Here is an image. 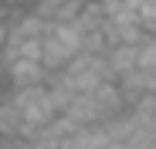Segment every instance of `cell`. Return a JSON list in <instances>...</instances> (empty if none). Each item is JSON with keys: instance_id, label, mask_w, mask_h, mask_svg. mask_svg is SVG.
Wrapping results in <instances>:
<instances>
[{"instance_id": "obj_1", "label": "cell", "mask_w": 156, "mask_h": 149, "mask_svg": "<svg viewBox=\"0 0 156 149\" xmlns=\"http://www.w3.org/2000/svg\"><path fill=\"white\" fill-rule=\"evenodd\" d=\"M122 112H126V98H122L119 85L115 81H102L92 92H78L65 115L75 126H105V122H112Z\"/></svg>"}, {"instance_id": "obj_2", "label": "cell", "mask_w": 156, "mask_h": 149, "mask_svg": "<svg viewBox=\"0 0 156 149\" xmlns=\"http://www.w3.org/2000/svg\"><path fill=\"white\" fill-rule=\"evenodd\" d=\"M82 54V34H78L75 24H58V20H48L44 37H41V64L55 74L65 71L71 64V58Z\"/></svg>"}, {"instance_id": "obj_3", "label": "cell", "mask_w": 156, "mask_h": 149, "mask_svg": "<svg viewBox=\"0 0 156 149\" xmlns=\"http://www.w3.org/2000/svg\"><path fill=\"white\" fill-rule=\"evenodd\" d=\"M61 74L71 81L75 92H92L102 81H115V71L109 68V58L105 54H88V51H82L78 58H71V64Z\"/></svg>"}, {"instance_id": "obj_4", "label": "cell", "mask_w": 156, "mask_h": 149, "mask_svg": "<svg viewBox=\"0 0 156 149\" xmlns=\"http://www.w3.org/2000/svg\"><path fill=\"white\" fill-rule=\"evenodd\" d=\"M14 102L20 105V112H24V119H27L31 129H41L51 119H58V109H55V102H51L48 81L44 85H31V88H14Z\"/></svg>"}, {"instance_id": "obj_5", "label": "cell", "mask_w": 156, "mask_h": 149, "mask_svg": "<svg viewBox=\"0 0 156 149\" xmlns=\"http://www.w3.org/2000/svg\"><path fill=\"white\" fill-rule=\"evenodd\" d=\"M4 71H7L10 88L44 85V81H48V74H51V71H48L41 61H34V58H14V61H7V64H4Z\"/></svg>"}, {"instance_id": "obj_6", "label": "cell", "mask_w": 156, "mask_h": 149, "mask_svg": "<svg viewBox=\"0 0 156 149\" xmlns=\"http://www.w3.org/2000/svg\"><path fill=\"white\" fill-rule=\"evenodd\" d=\"M34 129L27 126V119H24L20 105L14 102V95L10 98H0V139H10V142H20V139H27Z\"/></svg>"}, {"instance_id": "obj_7", "label": "cell", "mask_w": 156, "mask_h": 149, "mask_svg": "<svg viewBox=\"0 0 156 149\" xmlns=\"http://www.w3.org/2000/svg\"><path fill=\"white\" fill-rule=\"evenodd\" d=\"M115 85H119V92H122V98H126V105H133V102H139L143 95L156 92V78H153V71H143V68H133V71L119 74Z\"/></svg>"}, {"instance_id": "obj_8", "label": "cell", "mask_w": 156, "mask_h": 149, "mask_svg": "<svg viewBox=\"0 0 156 149\" xmlns=\"http://www.w3.org/2000/svg\"><path fill=\"white\" fill-rule=\"evenodd\" d=\"M109 139H112V136H109L105 126H78L75 132L65 136L61 149H102Z\"/></svg>"}, {"instance_id": "obj_9", "label": "cell", "mask_w": 156, "mask_h": 149, "mask_svg": "<svg viewBox=\"0 0 156 149\" xmlns=\"http://www.w3.org/2000/svg\"><path fill=\"white\" fill-rule=\"evenodd\" d=\"M7 24H10V37H7V44L31 41V37H44V27H48V20L37 17L34 10H24V14H17L14 20H7Z\"/></svg>"}, {"instance_id": "obj_10", "label": "cell", "mask_w": 156, "mask_h": 149, "mask_svg": "<svg viewBox=\"0 0 156 149\" xmlns=\"http://www.w3.org/2000/svg\"><path fill=\"white\" fill-rule=\"evenodd\" d=\"M109 68L115 71V78L119 74H126V71H133V68H139V51H136V44H115V47H109Z\"/></svg>"}, {"instance_id": "obj_11", "label": "cell", "mask_w": 156, "mask_h": 149, "mask_svg": "<svg viewBox=\"0 0 156 149\" xmlns=\"http://www.w3.org/2000/svg\"><path fill=\"white\" fill-rule=\"evenodd\" d=\"M136 51H139V68L143 71H156V34H146L136 44Z\"/></svg>"}, {"instance_id": "obj_12", "label": "cell", "mask_w": 156, "mask_h": 149, "mask_svg": "<svg viewBox=\"0 0 156 149\" xmlns=\"http://www.w3.org/2000/svg\"><path fill=\"white\" fill-rule=\"evenodd\" d=\"M61 4H65V0H34V4H31V10H34L37 17H44V20H58Z\"/></svg>"}, {"instance_id": "obj_13", "label": "cell", "mask_w": 156, "mask_h": 149, "mask_svg": "<svg viewBox=\"0 0 156 149\" xmlns=\"http://www.w3.org/2000/svg\"><path fill=\"white\" fill-rule=\"evenodd\" d=\"M139 20L146 34H156V0H139Z\"/></svg>"}, {"instance_id": "obj_14", "label": "cell", "mask_w": 156, "mask_h": 149, "mask_svg": "<svg viewBox=\"0 0 156 149\" xmlns=\"http://www.w3.org/2000/svg\"><path fill=\"white\" fill-rule=\"evenodd\" d=\"M7 37H10V24H7V20H0V51L7 47Z\"/></svg>"}, {"instance_id": "obj_15", "label": "cell", "mask_w": 156, "mask_h": 149, "mask_svg": "<svg viewBox=\"0 0 156 149\" xmlns=\"http://www.w3.org/2000/svg\"><path fill=\"white\" fill-rule=\"evenodd\" d=\"M4 4H10V7H31L34 0H4Z\"/></svg>"}, {"instance_id": "obj_16", "label": "cell", "mask_w": 156, "mask_h": 149, "mask_svg": "<svg viewBox=\"0 0 156 149\" xmlns=\"http://www.w3.org/2000/svg\"><path fill=\"white\" fill-rule=\"evenodd\" d=\"M98 4H105V7H112V4H119V0H98Z\"/></svg>"}]
</instances>
